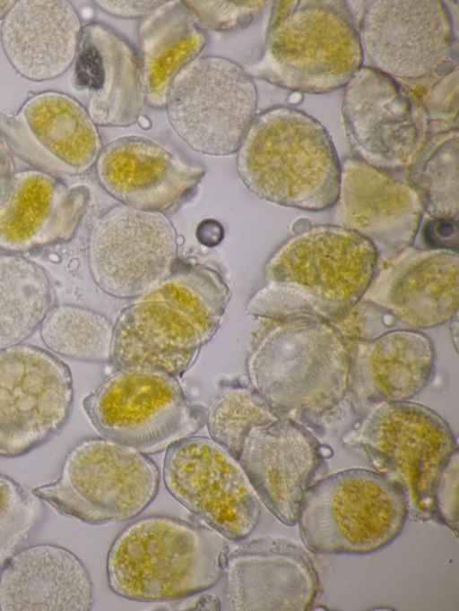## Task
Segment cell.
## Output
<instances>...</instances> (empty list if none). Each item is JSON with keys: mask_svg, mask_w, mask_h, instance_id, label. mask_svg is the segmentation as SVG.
<instances>
[{"mask_svg": "<svg viewBox=\"0 0 459 611\" xmlns=\"http://www.w3.org/2000/svg\"><path fill=\"white\" fill-rule=\"evenodd\" d=\"M230 297L216 271L192 264L174 268L120 313L109 362L116 369L180 377L218 331Z\"/></svg>", "mask_w": 459, "mask_h": 611, "instance_id": "cell-2", "label": "cell"}, {"mask_svg": "<svg viewBox=\"0 0 459 611\" xmlns=\"http://www.w3.org/2000/svg\"><path fill=\"white\" fill-rule=\"evenodd\" d=\"M166 1H113L97 0L96 5L105 13L126 19L144 18Z\"/></svg>", "mask_w": 459, "mask_h": 611, "instance_id": "cell-37", "label": "cell"}, {"mask_svg": "<svg viewBox=\"0 0 459 611\" xmlns=\"http://www.w3.org/2000/svg\"><path fill=\"white\" fill-rule=\"evenodd\" d=\"M238 460L261 503L283 524L295 525L302 496L324 463L311 431L290 418L255 426Z\"/></svg>", "mask_w": 459, "mask_h": 611, "instance_id": "cell-20", "label": "cell"}, {"mask_svg": "<svg viewBox=\"0 0 459 611\" xmlns=\"http://www.w3.org/2000/svg\"><path fill=\"white\" fill-rule=\"evenodd\" d=\"M275 419L259 394L247 385L225 387L205 409L211 438L236 459L250 430Z\"/></svg>", "mask_w": 459, "mask_h": 611, "instance_id": "cell-32", "label": "cell"}, {"mask_svg": "<svg viewBox=\"0 0 459 611\" xmlns=\"http://www.w3.org/2000/svg\"><path fill=\"white\" fill-rule=\"evenodd\" d=\"M403 493L411 521L435 517L438 478L458 444L447 422L409 400L380 403L344 438Z\"/></svg>", "mask_w": 459, "mask_h": 611, "instance_id": "cell-8", "label": "cell"}, {"mask_svg": "<svg viewBox=\"0 0 459 611\" xmlns=\"http://www.w3.org/2000/svg\"><path fill=\"white\" fill-rule=\"evenodd\" d=\"M236 166L243 184L260 199L305 211L336 203L341 162L331 136L297 108L275 106L255 115Z\"/></svg>", "mask_w": 459, "mask_h": 611, "instance_id": "cell-5", "label": "cell"}, {"mask_svg": "<svg viewBox=\"0 0 459 611\" xmlns=\"http://www.w3.org/2000/svg\"><path fill=\"white\" fill-rule=\"evenodd\" d=\"M82 23L65 0H19L2 21L3 50L23 78L42 82L63 74L75 60Z\"/></svg>", "mask_w": 459, "mask_h": 611, "instance_id": "cell-25", "label": "cell"}, {"mask_svg": "<svg viewBox=\"0 0 459 611\" xmlns=\"http://www.w3.org/2000/svg\"><path fill=\"white\" fill-rule=\"evenodd\" d=\"M257 106L252 77L221 56L198 57L171 82L165 102L169 123L194 151L213 156L238 151Z\"/></svg>", "mask_w": 459, "mask_h": 611, "instance_id": "cell-11", "label": "cell"}, {"mask_svg": "<svg viewBox=\"0 0 459 611\" xmlns=\"http://www.w3.org/2000/svg\"><path fill=\"white\" fill-rule=\"evenodd\" d=\"M74 84L85 92L96 125L126 127L138 120L145 100L140 59L111 28L98 22L82 27Z\"/></svg>", "mask_w": 459, "mask_h": 611, "instance_id": "cell-23", "label": "cell"}, {"mask_svg": "<svg viewBox=\"0 0 459 611\" xmlns=\"http://www.w3.org/2000/svg\"><path fill=\"white\" fill-rule=\"evenodd\" d=\"M223 574L225 610L305 611L320 591L308 552L280 537L241 540L229 550Z\"/></svg>", "mask_w": 459, "mask_h": 611, "instance_id": "cell-18", "label": "cell"}, {"mask_svg": "<svg viewBox=\"0 0 459 611\" xmlns=\"http://www.w3.org/2000/svg\"><path fill=\"white\" fill-rule=\"evenodd\" d=\"M89 199L84 185L37 169L18 172L0 204V250L17 254L71 240Z\"/></svg>", "mask_w": 459, "mask_h": 611, "instance_id": "cell-24", "label": "cell"}, {"mask_svg": "<svg viewBox=\"0 0 459 611\" xmlns=\"http://www.w3.org/2000/svg\"><path fill=\"white\" fill-rule=\"evenodd\" d=\"M458 129L429 136L407 167L408 184L423 211L435 219H458Z\"/></svg>", "mask_w": 459, "mask_h": 611, "instance_id": "cell-30", "label": "cell"}, {"mask_svg": "<svg viewBox=\"0 0 459 611\" xmlns=\"http://www.w3.org/2000/svg\"><path fill=\"white\" fill-rule=\"evenodd\" d=\"M336 202L338 226L368 240L383 261L411 245L423 212L417 193L408 183L357 158L341 163Z\"/></svg>", "mask_w": 459, "mask_h": 611, "instance_id": "cell-19", "label": "cell"}, {"mask_svg": "<svg viewBox=\"0 0 459 611\" xmlns=\"http://www.w3.org/2000/svg\"><path fill=\"white\" fill-rule=\"evenodd\" d=\"M350 353V389L368 402L409 400L434 374L432 342L413 330L391 331L360 340Z\"/></svg>", "mask_w": 459, "mask_h": 611, "instance_id": "cell-27", "label": "cell"}, {"mask_svg": "<svg viewBox=\"0 0 459 611\" xmlns=\"http://www.w3.org/2000/svg\"><path fill=\"white\" fill-rule=\"evenodd\" d=\"M423 237L431 249L457 252L458 222L454 219L432 218L424 226Z\"/></svg>", "mask_w": 459, "mask_h": 611, "instance_id": "cell-36", "label": "cell"}, {"mask_svg": "<svg viewBox=\"0 0 459 611\" xmlns=\"http://www.w3.org/2000/svg\"><path fill=\"white\" fill-rule=\"evenodd\" d=\"M93 583L83 563L68 549L50 544L21 549L0 574V609H91Z\"/></svg>", "mask_w": 459, "mask_h": 611, "instance_id": "cell-26", "label": "cell"}, {"mask_svg": "<svg viewBox=\"0 0 459 611\" xmlns=\"http://www.w3.org/2000/svg\"><path fill=\"white\" fill-rule=\"evenodd\" d=\"M95 165L99 183L122 205L157 213L179 205L204 176L203 168L138 135L108 142Z\"/></svg>", "mask_w": 459, "mask_h": 611, "instance_id": "cell-21", "label": "cell"}, {"mask_svg": "<svg viewBox=\"0 0 459 611\" xmlns=\"http://www.w3.org/2000/svg\"><path fill=\"white\" fill-rule=\"evenodd\" d=\"M43 513L39 496L0 473V570L22 549Z\"/></svg>", "mask_w": 459, "mask_h": 611, "instance_id": "cell-33", "label": "cell"}, {"mask_svg": "<svg viewBox=\"0 0 459 611\" xmlns=\"http://www.w3.org/2000/svg\"><path fill=\"white\" fill-rule=\"evenodd\" d=\"M269 321L255 336L247 356L250 386L275 417L322 426L350 389L351 350L330 322L315 317Z\"/></svg>", "mask_w": 459, "mask_h": 611, "instance_id": "cell-3", "label": "cell"}, {"mask_svg": "<svg viewBox=\"0 0 459 611\" xmlns=\"http://www.w3.org/2000/svg\"><path fill=\"white\" fill-rule=\"evenodd\" d=\"M0 133L12 153L51 175L88 172L102 149L86 108L74 97L54 90L29 97L15 114L0 111Z\"/></svg>", "mask_w": 459, "mask_h": 611, "instance_id": "cell-17", "label": "cell"}, {"mask_svg": "<svg viewBox=\"0 0 459 611\" xmlns=\"http://www.w3.org/2000/svg\"><path fill=\"white\" fill-rule=\"evenodd\" d=\"M363 59L346 1H276L263 54L247 72L284 89L321 94L346 86Z\"/></svg>", "mask_w": 459, "mask_h": 611, "instance_id": "cell-6", "label": "cell"}, {"mask_svg": "<svg viewBox=\"0 0 459 611\" xmlns=\"http://www.w3.org/2000/svg\"><path fill=\"white\" fill-rule=\"evenodd\" d=\"M388 262L374 276L363 300L415 329L441 325L457 313V252L409 247Z\"/></svg>", "mask_w": 459, "mask_h": 611, "instance_id": "cell-22", "label": "cell"}, {"mask_svg": "<svg viewBox=\"0 0 459 611\" xmlns=\"http://www.w3.org/2000/svg\"><path fill=\"white\" fill-rule=\"evenodd\" d=\"M342 111L357 159L385 172L407 168L429 138L420 95L373 67L361 66L347 83Z\"/></svg>", "mask_w": 459, "mask_h": 611, "instance_id": "cell-13", "label": "cell"}, {"mask_svg": "<svg viewBox=\"0 0 459 611\" xmlns=\"http://www.w3.org/2000/svg\"><path fill=\"white\" fill-rule=\"evenodd\" d=\"M74 400L70 368L39 347L0 349V456H22L56 435Z\"/></svg>", "mask_w": 459, "mask_h": 611, "instance_id": "cell-14", "label": "cell"}, {"mask_svg": "<svg viewBox=\"0 0 459 611\" xmlns=\"http://www.w3.org/2000/svg\"><path fill=\"white\" fill-rule=\"evenodd\" d=\"M138 36L144 98L164 108L171 82L205 46V31L182 1H166L141 19Z\"/></svg>", "mask_w": 459, "mask_h": 611, "instance_id": "cell-28", "label": "cell"}, {"mask_svg": "<svg viewBox=\"0 0 459 611\" xmlns=\"http://www.w3.org/2000/svg\"><path fill=\"white\" fill-rule=\"evenodd\" d=\"M82 407L101 437L144 454L166 451L205 425V409L186 398L177 377L158 371L116 369Z\"/></svg>", "mask_w": 459, "mask_h": 611, "instance_id": "cell-10", "label": "cell"}, {"mask_svg": "<svg viewBox=\"0 0 459 611\" xmlns=\"http://www.w3.org/2000/svg\"><path fill=\"white\" fill-rule=\"evenodd\" d=\"M16 174L13 153L0 133V204L9 192Z\"/></svg>", "mask_w": 459, "mask_h": 611, "instance_id": "cell-38", "label": "cell"}, {"mask_svg": "<svg viewBox=\"0 0 459 611\" xmlns=\"http://www.w3.org/2000/svg\"><path fill=\"white\" fill-rule=\"evenodd\" d=\"M226 538L209 526L166 515L127 525L113 541L107 577L119 597L140 602L186 598L223 575Z\"/></svg>", "mask_w": 459, "mask_h": 611, "instance_id": "cell-4", "label": "cell"}, {"mask_svg": "<svg viewBox=\"0 0 459 611\" xmlns=\"http://www.w3.org/2000/svg\"><path fill=\"white\" fill-rule=\"evenodd\" d=\"M46 271L15 254H0V349L21 344L41 325L53 306Z\"/></svg>", "mask_w": 459, "mask_h": 611, "instance_id": "cell-29", "label": "cell"}, {"mask_svg": "<svg viewBox=\"0 0 459 611\" xmlns=\"http://www.w3.org/2000/svg\"><path fill=\"white\" fill-rule=\"evenodd\" d=\"M160 479L147 454L91 437L69 451L56 481L32 493L62 515L100 525L138 516L155 499Z\"/></svg>", "mask_w": 459, "mask_h": 611, "instance_id": "cell-9", "label": "cell"}, {"mask_svg": "<svg viewBox=\"0 0 459 611\" xmlns=\"http://www.w3.org/2000/svg\"><path fill=\"white\" fill-rule=\"evenodd\" d=\"M15 1L13 0H4V1H0V21H3L6 13L9 12V10L12 8V6L14 4Z\"/></svg>", "mask_w": 459, "mask_h": 611, "instance_id": "cell-40", "label": "cell"}, {"mask_svg": "<svg viewBox=\"0 0 459 611\" xmlns=\"http://www.w3.org/2000/svg\"><path fill=\"white\" fill-rule=\"evenodd\" d=\"M39 328L42 341L57 355L87 362L110 360L114 325L99 312L74 305L55 306Z\"/></svg>", "mask_w": 459, "mask_h": 611, "instance_id": "cell-31", "label": "cell"}, {"mask_svg": "<svg viewBox=\"0 0 459 611\" xmlns=\"http://www.w3.org/2000/svg\"><path fill=\"white\" fill-rule=\"evenodd\" d=\"M377 260L373 245L354 231L338 225L309 228L268 260L264 286L247 313L266 320L343 318L362 299Z\"/></svg>", "mask_w": 459, "mask_h": 611, "instance_id": "cell-1", "label": "cell"}, {"mask_svg": "<svg viewBox=\"0 0 459 611\" xmlns=\"http://www.w3.org/2000/svg\"><path fill=\"white\" fill-rule=\"evenodd\" d=\"M358 31L373 68L394 79L417 80L453 68V23L442 1H372Z\"/></svg>", "mask_w": 459, "mask_h": 611, "instance_id": "cell-16", "label": "cell"}, {"mask_svg": "<svg viewBox=\"0 0 459 611\" xmlns=\"http://www.w3.org/2000/svg\"><path fill=\"white\" fill-rule=\"evenodd\" d=\"M87 254L101 290L118 298L139 297L174 270L176 233L160 213L118 205L95 221Z\"/></svg>", "mask_w": 459, "mask_h": 611, "instance_id": "cell-15", "label": "cell"}, {"mask_svg": "<svg viewBox=\"0 0 459 611\" xmlns=\"http://www.w3.org/2000/svg\"><path fill=\"white\" fill-rule=\"evenodd\" d=\"M197 22L215 31L247 27L268 1H182Z\"/></svg>", "mask_w": 459, "mask_h": 611, "instance_id": "cell-34", "label": "cell"}, {"mask_svg": "<svg viewBox=\"0 0 459 611\" xmlns=\"http://www.w3.org/2000/svg\"><path fill=\"white\" fill-rule=\"evenodd\" d=\"M407 518L405 498L394 484L377 472L350 469L305 491L297 523L314 553L362 555L391 544Z\"/></svg>", "mask_w": 459, "mask_h": 611, "instance_id": "cell-7", "label": "cell"}, {"mask_svg": "<svg viewBox=\"0 0 459 611\" xmlns=\"http://www.w3.org/2000/svg\"><path fill=\"white\" fill-rule=\"evenodd\" d=\"M458 451L454 453L437 483L434 520L446 525L457 536Z\"/></svg>", "mask_w": 459, "mask_h": 611, "instance_id": "cell-35", "label": "cell"}, {"mask_svg": "<svg viewBox=\"0 0 459 611\" xmlns=\"http://www.w3.org/2000/svg\"><path fill=\"white\" fill-rule=\"evenodd\" d=\"M178 609H209L219 610L221 608L220 600L211 595H204L192 599H186L178 605Z\"/></svg>", "mask_w": 459, "mask_h": 611, "instance_id": "cell-39", "label": "cell"}, {"mask_svg": "<svg viewBox=\"0 0 459 611\" xmlns=\"http://www.w3.org/2000/svg\"><path fill=\"white\" fill-rule=\"evenodd\" d=\"M162 479L178 503L229 540L246 539L261 519L262 503L239 461L212 438L191 435L170 445Z\"/></svg>", "mask_w": 459, "mask_h": 611, "instance_id": "cell-12", "label": "cell"}]
</instances>
